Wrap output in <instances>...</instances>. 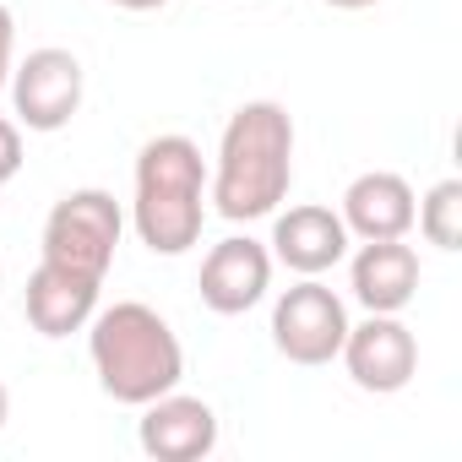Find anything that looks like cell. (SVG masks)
<instances>
[{
  "label": "cell",
  "mask_w": 462,
  "mask_h": 462,
  "mask_svg": "<svg viewBox=\"0 0 462 462\" xmlns=\"http://www.w3.org/2000/svg\"><path fill=\"white\" fill-rule=\"evenodd\" d=\"M88 354H93V375H98L104 397H115L125 408H142V402L174 392L185 375V348H180L174 327L142 300L93 310Z\"/></svg>",
  "instance_id": "7a4b0ae2"
},
{
  "label": "cell",
  "mask_w": 462,
  "mask_h": 462,
  "mask_svg": "<svg viewBox=\"0 0 462 462\" xmlns=\"http://www.w3.org/2000/svg\"><path fill=\"white\" fill-rule=\"evenodd\" d=\"M131 223L152 256H185L207 223V163L201 147L180 131L142 142L136 152V201Z\"/></svg>",
  "instance_id": "3957f363"
},
{
  "label": "cell",
  "mask_w": 462,
  "mask_h": 462,
  "mask_svg": "<svg viewBox=\"0 0 462 462\" xmlns=\"http://www.w3.org/2000/svg\"><path fill=\"white\" fill-rule=\"evenodd\" d=\"M348 289L375 316H402L419 294V251L408 240H365L348 262Z\"/></svg>",
  "instance_id": "8fae6325"
},
{
  "label": "cell",
  "mask_w": 462,
  "mask_h": 462,
  "mask_svg": "<svg viewBox=\"0 0 462 462\" xmlns=\"http://www.w3.org/2000/svg\"><path fill=\"white\" fill-rule=\"evenodd\" d=\"M348 256V228L332 207L300 201L273 217V262H283L300 278H321Z\"/></svg>",
  "instance_id": "30bf717a"
},
{
  "label": "cell",
  "mask_w": 462,
  "mask_h": 462,
  "mask_svg": "<svg viewBox=\"0 0 462 462\" xmlns=\"http://www.w3.org/2000/svg\"><path fill=\"white\" fill-rule=\"evenodd\" d=\"M294 185V115L273 98H251L217 136V169L207 180L212 207L228 223L273 217Z\"/></svg>",
  "instance_id": "6da1fadb"
},
{
  "label": "cell",
  "mask_w": 462,
  "mask_h": 462,
  "mask_svg": "<svg viewBox=\"0 0 462 462\" xmlns=\"http://www.w3.org/2000/svg\"><path fill=\"white\" fill-rule=\"evenodd\" d=\"M332 12H370V6H381V0H327Z\"/></svg>",
  "instance_id": "ac0fdd59"
},
{
  "label": "cell",
  "mask_w": 462,
  "mask_h": 462,
  "mask_svg": "<svg viewBox=\"0 0 462 462\" xmlns=\"http://www.w3.org/2000/svg\"><path fill=\"white\" fill-rule=\"evenodd\" d=\"M120 235H125V212L109 190L98 185L66 190L44 217V262L88 273V278H109Z\"/></svg>",
  "instance_id": "277c9868"
},
{
  "label": "cell",
  "mask_w": 462,
  "mask_h": 462,
  "mask_svg": "<svg viewBox=\"0 0 462 462\" xmlns=\"http://www.w3.org/2000/svg\"><path fill=\"white\" fill-rule=\"evenodd\" d=\"M98 289H104V278L39 262L33 278H28V321H33V332L39 337H71V332H82L93 321V310H98Z\"/></svg>",
  "instance_id": "4fadbf2b"
},
{
  "label": "cell",
  "mask_w": 462,
  "mask_h": 462,
  "mask_svg": "<svg viewBox=\"0 0 462 462\" xmlns=\"http://www.w3.org/2000/svg\"><path fill=\"white\" fill-rule=\"evenodd\" d=\"M109 6H120V12H158V6H169V0H109Z\"/></svg>",
  "instance_id": "e0dca14e"
},
{
  "label": "cell",
  "mask_w": 462,
  "mask_h": 462,
  "mask_svg": "<svg viewBox=\"0 0 462 462\" xmlns=\"http://www.w3.org/2000/svg\"><path fill=\"white\" fill-rule=\"evenodd\" d=\"M136 440H142V451L158 457V462H201V457H212V446H217V413H212V402H201V397L163 392V397L142 402Z\"/></svg>",
  "instance_id": "9c48e42d"
},
{
  "label": "cell",
  "mask_w": 462,
  "mask_h": 462,
  "mask_svg": "<svg viewBox=\"0 0 462 462\" xmlns=\"http://www.w3.org/2000/svg\"><path fill=\"white\" fill-rule=\"evenodd\" d=\"M337 359L348 365L359 392L392 397V392H402L419 375V337L402 327V316H375L370 310L359 327L348 321V337H343Z\"/></svg>",
  "instance_id": "52a82bcc"
},
{
  "label": "cell",
  "mask_w": 462,
  "mask_h": 462,
  "mask_svg": "<svg viewBox=\"0 0 462 462\" xmlns=\"http://www.w3.org/2000/svg\"><path fill=\"white\" fill-rule=\"evenodd\" d=\"M196 289H201V305L212 316H245L273 289V251L251 235H228L207 251Z\"/></svg>",
  "instance_id": "ba28073f"
},
{
  "label": "cell",
  "mask_w": 462,
  "mask_h": 462,
  "mask_svg": "<svg viewBox=\"0 0 462 462\" xmlns=\"http://www.w3.org/2000/svg\"><path fill=\"white\" fill-rule=\"evenodd\" d=\"M12 109H17V125L28 131H60L77 120L82 109V60L71 50H33L23 66H12Z\"/></svg>",
  "instance_id": "8992f818"
},
{
  "label": "cell",
  "mask_w": 462,
  "mask_h": 462,
  "mask_svg": "<svg viewBox=\"0 0 462 462\" xmlns=\"http://www.w3.org/2000/svg\"><path fill=\"white\" fill-rule=\"evenodd\" d=\"M12 50H17V23H12L6 6H0V93L12 82Z\"/></svg>",
  "instance_id": "2e32d148"
},
{
  "label": "cell",
  "mask_w": 462,
  "mask_h": 462,
  "mask_svg": "<svg viewBox=\"0 0 462 462\" xmlns=\"http://www.w3.org/2000/svg\"><path fill=\"white\" fill-rule=\"evenodd\" d=\"M0 190H6V185H0Z\"/></svg>",
  "instance_id": "44dd1931"
},
{
  "label": "cell",
  "mask_w": 462,
  "mask_h": 462,
  "mask_svg": "<svg viewBox=\"0 0 462 462\" xmlns=\"http://www.w3.org/2000/svg\"><path fill=\"white\" fill-rule=\"evenodd\" d=\"M413 223H419V235H424L435 251H457V245H462V180L430 185L424 201L413 207Z\"/></svg>",
  "instance_id": "5bb4252c"
},
{
  "label": "cell",
  "mask_w": 462,
  "mask_h": 462,
  "mask_svg": "<svg viewBox=\"0 0 462 462\" xmlns=\"http://www.w3.org/2000/svg\"><path fill=\"white\" fill-rule=\"evenodd\" d=\"M413 185L392 169H370L359 174L348 190H343V228H348V240H408V228H413Z\"/></svg>",
  "instance_id": "7c38bea8"
},
{
  "label": "cell",
  "mask_w": 462,
  "mask_h": 462,
  "mask_svg": "<svg viewBox=\"0 0 462 462\" xmlns=\"http://www.w3.org/2000/svg\"><path fill=\"white\" fill-rule=\"evenodd\" d=\"M6 419H12V392H6V381H0V430H6Z\"/></svg>",
  "instance_id": "d6986e66"
},
{
  "label": "cell",
  "mask_w": 462,
  "mask_h": 462,
  "mask_svg": "<svg viewBox=\"0 0 462 462\" xmlns=\"http://www.w3.org/2000/svg\"><path fill=\"white\" fill-rule=\"evenodd\" d=\"M0 283H6V262H0Z\"/></svg>",
  "instance_id": "ffe728a7"
},
{
  "label": "cell",
  "mask_w": 462,
  "mask_h": 462,
  "mask_svg": "<svg viewBox=\"0 0 462 462\" xmlns=\"http://www.w3.org/2000/svg\"><path fill=\"white\" fill-rule=\"evenodd\" d=\"M17 169H23V125L0 115V185L17 180Z\"/></svg>",
  "instance_id": "9a60e30c"
},
{
  "label": "cell",
  "mask_w": 462,
  "mask_h": 462,
  "mask_svg": "<svg viewBox=\"0 0 462 462\" xmlns=\"http://www.w3.org/2000/svg\"><path fill=\"white\" fill-rule=\"evenodd\" d=\"M348 337V305L321 283V278H300L294 289L278 294L273 305V343L289 365H332L337 348Z\"/></svg>",
  "instance_id": "5b68a950"
}]
</instances>
